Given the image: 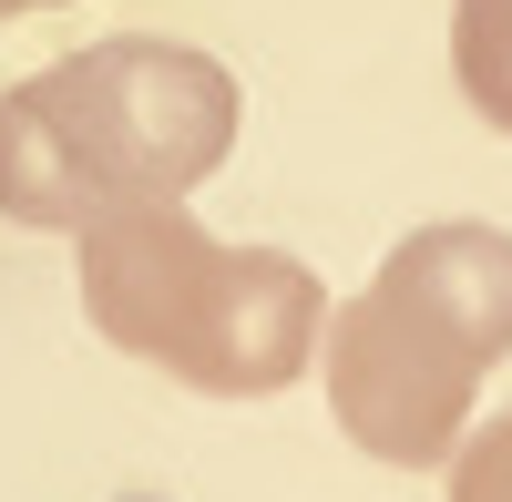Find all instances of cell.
<instances>
[{
	"mask_svg": "<svg viewBox=\"0 0 512 502\" xmlns=\"http://www.w3.org/2000/svg\"><path fill=\"white\" fill-rule=\"evenodd\" d=\"M123 502H164V492H123Z\"/></svg>",
	"mask_w": 512,
	"mask_h": 502,
	"instance_id": "obj_7",
	"label": "cell"
},
{
	"mask_svg": "<svg viewBox=\"0 0 512 502\" xmlns=\"http://www.w3.org/2000/svg\"><path fill=\"white\" fill-rule=\"evenodd\" d=\"M82 308L123 359L205 400H267L308 380L328 287L287 246H226L185 216V195H123L82 226Z\"/></svg>",
	"mask_w": 512,
	"mask_h": 502,
	"instance_id": "obj_2",
	"label": "cell"
},
{
	"mask_svg": "<svg viewBox=\"0 0 512 502\" xmlns=\"http://www.w3.org/2000/svg\"><path fill=\"white\" fill-rule=\"evenodd\" d=\"M451 72L492 134H512V0H451Z\"/></svg>",
	"mask_w": 512,
	"mask_h": 502,
	"instance_id": "obj_4",
	"label": "cell"
},
{
	"mask_svg": "<svg viewBox=\"0 0 512 502\" xmlns=\"http://www.w3.org/2000/svg\"><path fill=\"white\" fill-rule=\"evenodd\" d=\"M328 410L369 462H451L472 431L482 369L512 359V236L410 226L349 308H328Z\"/></svg>",
	"mask_w": 512,
	"mask_h": 502,
	"instance_id": "obj_3",
	"label": "cell"
},
{
	"mask_svg": "<svg viewBox=\"0 0 512 502\" xmlns=\"http://www.w3.org/2000/svg\"><path fill=\"white\" fill-rule=\"evenodd\" d=\"M236 72L195 41L113 31L0 93V216L82 236L123 195H195L236 154Z\"/></svg>",
	"mask_w": 512,
	"mask_h": 502,
	"instance_id": "obj_1",
	"label": "cell"
},
{
	"mask_svg": "<svg viewBox=\"0 0 512 502\" xmlns=\"http://www.w3.org/2000/svg\"><path fill=\"white\" fill-rule=\"evenodd\" d=\"M21 11H62V0H0V21H21Z\"/></svg>",
	"mask_w": 512,
	"mask_h": 502,
	"instance_id": "obj_6",
	"label": "cell"
},
{
	"mask_svg": "<svg viewBox=\"0 0 512 502\" xmlns=\"http://www.w3.org/2000/svg\"><path fill=\"white\" fill-rule=\"evenodd\" d=\"M451 502H512V410H492L482 431H461V451H451Z\"/></svg>",
	"mask_w": 512,
	"mask_h": 502,
	"instance_id": "obj_5",
	"label": "cell"
}]
</instances>
